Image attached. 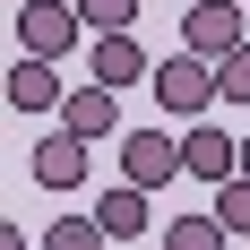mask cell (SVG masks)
Listing matches in <instances>:
<instances>
[{
	"instance_id": "6da1fadb",
	"label": "cell",
	"mask_w": 250,
	"mask_h": 250,
	"mask_svg": "<svg viewBox=\"0 0 250 250\" xmlns=\"http://www.w3.org/2000/svg\"><path fill=\"white\" fill-rule=\"evenodd\" d=\"M147 95L164 104L173 121H207V104L225 95V86H216V61H207V52H164L155 78H147Z\"/></svg>"
},
{
	"instance_id": "7a4b0ae2",
	"label": "cell",
	"mask_w": 250,
	"mask_h": 250,
	"mask_svg": "<svg viewBox=\"0 0 250 250\" xmlns=\"http://www.w3.org/2000/svg\"><path fill=\"white\" fill-rule=\"evenodd\" d=\"M9 18H18V43L35 52V61H61V52H69L78 35H86V18H78V0H18Z\"/></svg>"
},
{
	"instance_id": "3957f363",
	"label": "cell",
	"mask_w": 250,
	"mask_h": 250,
	"mask_svg": "<svg viewBox=\"0 0 250 250\" xmlns=\"http://www.w3.org/2000/svg\"><path fill=\"white\" fill-rule=\"evenodd\" d=\"M233 43H250V9H233V0H190V18H181V52L225 61Z\"/></svg>"
},
{
	"instance_id": "277c9868",
	"label": "cell",
	"mask_w": 250,
	"mask_h": 250,
	"mask_svg": "<svg viewBox=\"0 0 250 250\" xmlns=\"http://www.w3.org/2000/svg\"><path fill=\"white\" fill-rule=\"evenodd\" d=\"M181 173L216 190V181H233V173H242V147H233L216 121H190V138H181Z\"/></svg>"
},
{
	"instance_id": "5b68a950",
	"label": "cell",
	"mask_w": 250,
	"mask_h": 250,
	"mask_svg": "<svg viewBox=\"0 0 250 250\" xmlns=\"http://www.w3.org/2000/svg\"><path fill=\"white\" fill-rule=\"evenodd\" d=\"M173 173H181V147L164 138V129H129V138H121V181H138V190H164Z\"/></svg>"
},
{
	"instance_id": "8992f818",
	"label": "cell",
	"mask_w": 250,
	"mask_h": 250,
	"mask_svg": "<svg viewBox=\"0 0 250 250\" xmlns=\"http://www.w3.org/2000/svg\"><path fill=\"white\" fill-rule=\"evenodd\" d=\"M121 86H95V78H86V86H69V104H61V129H78V138H86V147H95V138H112V129H121Z\"/></svg>"
},
{
	"instance_id": "52a82bcc",
	"label": "cell",
	"mask_w": 250,
	"mask_h": 250,
	"mask_svg": "<svg viewBox=\"0 0 250 250\" xmlns=\"http://www.w3.org/2000/svg\"><path fill=\"white\" fill-rule=\"evenodd\" d=\"M61 104H69L61 69L35 61V52H18V69H9V112H61Z\"/></svg>"
},
{
	"instance_id": "ba28073f",
	"label": "cell",
	"mask_w": 250,
	"mask_h": 250,
	"mask_svg": "<svg viewBox=\"0 0 250 250\" xmlns=\"http://www.w3.org/2000/svg\"><path fill=\"white\" fill-rule=\"evenodd\" d=\"M86 138H78V129H52L43 147H35V181H43V190H78V181H86Z\"/></svg>"
},
{
	"instance_id": "9c48e42d",
	"label": "cell",
	"mask_w": 250,
	"mask_h": 250,
	"mask_svg": "<svg viewBox=\"0 0 250 250\" xmlns=\"http://www.w3.org/2000/svg\"><path fill=\"white\" fill-rule=\"evenodd\" d=\"M95 86H138V78H155V61H147V43L138 35H95Z\"/></svg>"
},
{
	"instance_id": "30bf717a",
	"label": "cell",
	"mask_w": 250,
	"mask_h": 250,
	"mask_svg": "<svg viewBox=\"0 0 250 250\" xmlns=\"http://www.w3.org/2000/svg\"><path fill=\"white\" fill-rule=\"evenodd\" d=\"M95 225L112 233V242H138V233H155V216H147V190H138V181H121V190H104Z\"/></svg>"
},
{
	"instance_id": "8fae6325",
	"label": "cell",
	"mask_w": 250,
	"mask_h": 250,
	"mask_svg": "<svg viewBox=\"0 0 250 250\" xmlns=\"http://www.w3.org/2000/svg\"><path fill=\"white\" fill-rule=\"evenodd\" d=\"M233 233H225V216H216V207H207V216H173V225H164V250H225Z\"/></svg>"
},
{
	"instance_id": "7c38bea8",
	"label": "cell",
	"mask_w": 250,
	"mask_h": 250,
	"mask_svg": "<svg viewBox=\"0 0 250 250\" xmlns=\"http://www.w3.org/2000/svg\"><path fill=\"white\" fill-rule=\"evenodd\" d=\"M104 242H112V233H104L95 216H52L43 225V250H104Z\"/></svg>"
},
{
	"instance_id": "4fadbf2b",
	"label": "cell",
	"mask_w": 250,
	"mask_h": 250,
	"mask_svg": "<svg viewBox=\"0 0 250 250\" xmlns=\"http://www.w3.org/2000/svg\"><path fill=\"white\" fill-rule=\"evenodd\" d=\"M78 18H86V35H129L138 26V0H78Z\"/></svg>"
},
{
	"instance_id": "5bb4252c",
	"label": "cell",
	"mask_w": 250,
	"mask_h": 250,
	"mask_svg": "<svg viewBox=\"0 0 250 250\" xmlns=\"http://www.w3.org/2000/svg\"><path fill=\"white\" fill-rule=\"evenodd\" d=\"M216 216H225V233H250V173L216 181Z\"/></svg>"
},
{
	"instance_id": "9a60e30c",
	"label": "cell",
	"mask_w": 250,
	"mask_h": 250,
	"mask_svg": "<svg viewBox=\"0 0 250 250\" xmlns=\"http://www.w3.org/2000/svg\"><path fill=\"white\" fill-rule=\"evenodd\" d=\"M216 86H225V104H250V43H233L216 61Z\"/></svg>"
},
{
	"instance_id": "2e32d148",
	"label": "cell",
	"mask_w": 250,
	"mask_h": 250,
	"mask_svg": "<svg viewBox=\"0 0 250 250\" xmlns=\"http://www.w3.org/2000/svg\"><path fill=\"white\" fill-rule=\"evenodd\" d=\"M242 173H250V138H242Z\"/></svg>"
},
{
	"instance_id": "e0dca14e",
	"label": "cell",
	"mask_w": 250,
	"mask_h": 250,
	"mask_svg": "<svg viewBox=\"0 0 250 250\" xmlns=\"http://www.w3.org/2000/svg\"><path fill=\"white\" fill-rule=\"evenodd\" d=\"M242 112H250V104H242Z\"/></svg>"
}]
</instances>
